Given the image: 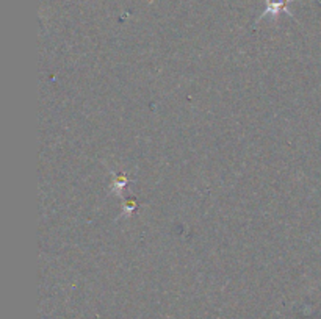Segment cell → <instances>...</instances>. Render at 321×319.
Returning <instances> with one entry per match:
<instances>
[{"label": "cell", "mask_w": 321, "mask_h": 319, "mask_svg": "<svg viewBox=\"0 0 321 319\" xmlns=\"http://www.w3.org/2000/svg\"><path fill=\"white\" fill-rule=\"evenodd\" d=\"M287 2L288 0H270V3H268V8H267V11L263 13L265 14H268V13H272V14H277L279 11H287Z\"/></svg>", "instance_id": "6da1fadb"}]
</instances>
